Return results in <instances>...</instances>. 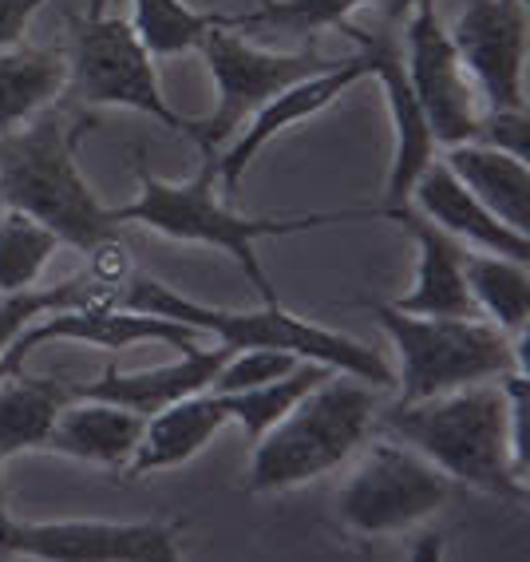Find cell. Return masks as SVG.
Returning <instances> with one entry per match:
<instances>
[{
	"label": "cell",
	"mask_w": 530,
	"mask_h": 562,
	"mask_svg": "<svg viewBox=\"0 0 530 562\" xmlns=\"http://www.w3.org/2000/svg\"><path fill=\"white\" fill-rule=\"evenodd\" d=\"M135 175H139V194L127 206H111L115 226H147V231L162 234L174 241H199V246H214L226 250L261 305H278V290L266 278L258 261L261 238H285V234H305L317 226H340V222H361V218H384L381 206H349V211H320V214H278V218H258V214H238L234 199L222 202L214 194L218 182V151H202V167L194 179L187 182H167L159 175L147 171L143 151H135Z\"/></svg>",
	"instance_id": "1"
},
{
	"label": "cell",
	"mask_w": 530,
	"mask_h": 562,
	"mask_svg": "<svg viewBox=\"0 0 530 562\" xmlns=\"http://www.w3.org/2000/svg\"><path fill=\"white\" fill-rule=\"evenodd\" d=\"M91 123L80 103H52L24 127L0 135V206L24 211L48 226L60 246L76 250L120 234L111 206H103L76 162V147Z\"/></svg>",
	"instance_id": "2"
},
{
	"label": "cell",
	"mask_w": 530,
	"mask_h": 562,
	"mask_svg": "<svg viewBox=\"0 0 530 562\" xmlns=\"http://www.w3.org/2000/svg\"><path fill=\"white\" fill-rule=\"evenodd\" d=\"M376 424L401 443L416 448L451 483L527 503V480L515 472L503 384H463L428 401H401L376 412Z\"/></svg>",
	"instance_id": "3"
},
{
	"label": "cell",
	"mask_w": 530,
	"mask_h": 562,
	"mask_svg": "<svg viewBox=\"0 0 530 562\" xmlns=\"http://www.w3.org/2000/svg\"><path fill=\"white\" fill-rule=\"evenodd\" d=\"M120 305L155 313V317H167V322L194 325L199 333H214L218 345H226L234 352L278 349V352H293L301 361H320L337 372L361 376L372 389H392L396 384V372L388 369V361L372 345L357 341V337H345L337 329H325L317 322H305V317L290 313L281 302L261 305V310H222V305H202L194 297H182L179 290H170V285L147 278V273H135L123 285Z\"/></svg>",
	"instance_id": "4"
},
{
	"label": "cell",
	"mask_w": 530,
	"mask_h": 562,
	"mask_svg": "<svg viewBox=\"0 0 530 562\" xmlns=\"http://www.w3.org/2000/svg\"><path fill=\"white\" fill-rule=\"evenodd\" d=\"M376 389L349 372L313 384L273 428L253 440L246 492H293L340 468L376 424Z\"/></svg>",
	"instance_id": "5"
},
{
	"label": "cell",
	"mask_w": 530,
	"mask_h": 562,
	"mask_svg": "<svg viewBox=\"0 0 530 562\" xmlns=\"http://www.w3.org/2000/svg\"><path fill=\"white\" fill-rule=\"evenodd\" d=\"M364 310L401 357V401H428L463 384L499 381L503 372H527V337L515 341L487 317H420L384 302H364Z\"/></svg>",
	"instance_id": "6"
},
{
	"label": "cell",
	"mask_w": 530,
	"mask_h": 562,
	"mask_svg": "<svg viewBox=\"0 0 530 562\" xmlns=\"http://www.w3.org/2000/svg\"><path fill=\"white\" fill-rule=\"evenodd\" d=\"M71 103L80 108H127L150 115L167 131L191 135L194 120L179 115L162 95L155 56L143 48L131 21L123 16H71L68 88Z\"/></svg>",
	"instance_id": "7"
},
{
	"label": "cell",
	"mask_w": 530,
	"mask_h": 562,
	"mask_svg": "<svg viewBox=\"0 0 530 562\" xmlns=\"http://www.w3.org/2000/svg\"><path fill=\"white\" fill-rule=\"evenodd\" d=\"M199 52L211 64L214 88H218L214 111L206 120H194L191 131V139L202 151H222L241 131V123L250 120L266 100H273L281 88L340 64L320 56V52H261L230 36V29H211L202 36Z\"/></svg>",
	"instance_id": "8"
},
{
	"label": "cell",
	"mask_w": 530,
	"mask_h": 562,
	"mask_svg": "<svg viewBox=\"0 0 530 562\" xmlns=\"http://www.w3.org/2000/svg\"><path fill=\"white\" fill-rule=\"evenodd\" d=\"M451 495V480L401 440H376L337 495L340 522L357 535H396L431 519Z\"/></svg>",
	"instance_id": "9"
},
{
	"label": "cell",
	"mask_w": 530,
	"mask_h": 562,
	"mask_svg": "<svg viewBox=\"0 0 530 562\" xmlns=\"http://www.w3.org/2000/svg\"><path fill=\"white\" fill-rule=\"evenodd\" d=\"M182 527L167 519L150 522H24L0 515V559L41 562H179Z\"/></svg>",
	"instance_id": "10"
},
{
	"label": "cell",
	"mask_w": 530,
	"mask_h": 562,
	"mask_svg": "<svg viewBox=\"0 0 530 562\" xmlns=\"http://www.w3.org/2000/svg\"><path fill=\"white\" fill-rule=\"evenodd\" d=\"M404 71L424 108V120L431 127V139L443 147L480 139V115L483 100L467 68L460 64L451 48L448 29L436 16V0H416L411 12L404 16Z\"/></svg>",
	"instance_id": "11"
},
{
	"label": "cell",
	"mask_w": 530,
	"mask_h": 562,
	"mask_svg": "<svg viewBox=\"0 0 530 562\" xmlns=\"http://www.w3.org/2000/svg\"><path fill=\"white\" fill-rule=\"evenodd\" d=\"M448 36L483 111H527V0H467Z\"/></svg>",
	"instance_id": "12"
},
{
	"label": "cell",
	"mask_w": 530,
	"mask_h": 562,
	"mask_svg": "<svg viewBox=\"0 0 530 562\" xmlns=\"http://www.w3.org/2000/svg\"><path fill=\"white\" fill-rule=\"evenodd\" d=\"M340 36H349L357 48L364 52L369 60V76L381 83L384 103H388L392 115V135H396V147H392V167H388V187H384V206L392 211L408 202V191L416 175L436 159V147L440 143L431 139V127L424 120V108L416 100V91L408 83V71H404V56H401V41L388 32V24L376 32H364L357 24H340Z\"/></svg>",
	"instance_id": "13"
},
{
	"label": "cell",
	"mask_w": 530,
	"mask_h": 562,
	"mask_svg": "<svg viewBox=\"0 0 530 562\" xmlns=\"http://www.w3.org/2000/svg\"><path fill=\"white\" fill-rule=\"evenodd\" d=\"M52 341H83V345H100V349H111V352L127 349V345H143V341L174 345V349H194V345H199V329H194V325H182V322H167V317H155V313L127 310V305H76V310H52L16 333V341H12L9 352L0 357V376L24 369V357Z\"/></svg>",
	"instance_id": "14"
},
{
	"label": "cell",
	"mask_w": 530,
	"mask_h": 562,
	"mask_svg": "<svg viewBox=\"0 0 530 562\" xmlns=\"http://www.w3.org/2000/svg\"><path fill=\"white\" fill-rule=\"evenodd\" d=\"M364 76H369V60H364V52L357 48L352 56H345L337 68L305 76V80L281 88L273 100L261 103L250 120L241 123L238 135L218 151V182L226 187V199H238L241 175H246V167L270 147L273 135H281V131L301 120H309L317 111H325L332 100H340V91H349L352 83L364 80Z\"/></svg>",
	"instance_id": "15"
},
{
	"label": "cell",
	"mask_w": 530,
	"mask_h": 562,
	"mask_svg": "<svg viewBox=\"0 0 530 562\" xmlns=\"http://www.w3.org/2000/svg\"><path fill=\"white\" fill-rule=\"evenodd\" d=\"M384 218L401 222L404 231L411 234V241H416V254H420L411 290L392 305L404 313H420V317H480V310L471 302L467 278H463L467 246L451 238L448 231H440L436 222L424 218L411 202L384 211Z\"/></svg>",
	"instance_id": "16"
},
{
	"label": "cell",
	"mask_w": 530,
	"mask_h": 562,
	"mask_svg": "<svg viewBox=\"0 0 530 562\" xmlns=\"http://www.w3.org/2000/svg\"><path fill=\"white\" fill-rule=\"evenodd\" d=\"M408 202L428 222H436L440 231H448L455 241H463V246L499 254V258L530 261V234L510 231L507 222L495 218V214L451 175V167L443 159H431L428 167L416 175Z\"/></svg>",
	"instance_id": "17"
},
{
	"label": "cell",
	"mask_w": 530,
	"mask_h": 562,
	"mask_svg": "<svg viewBox=\"0 0 530 562\" xmlns=\"http://www.w3.org/2000/svg\"><path fill=\"white\" fill-rule=\"evenodd\" d=\"M234 349L218 345V349H182L179 361L159 364V369L147 372H120L115 364L95 376L88 384H76V396H91V401H111L123 404V408L139 412V416H155L167 404L182 401V396H194V392H206L214 381V372L222 369V361L230 357Z\"/></svg>",
	"instance_id": "18"
},
{
	"label": "cell",
	"mask_w": 530,
	"mask_h": 562,
	"mask_svg": "<svg viewBox=\"0 0 530 562\" xmlns=\"http://www.w3.org/2000/svg\"><path fill=\"white\" fill-rule=\"evenodd\" d=\"M143 424L147 416L123 408L111 401H91V396H76L64 404V412L52 424L44 452L68 456V460L95 463V468H115L127 472L131 456L139 448Z\"/></svg>",
	"instance_id": "19"
},
{
	"label": "cell",
	"mask_w": 530,
	"mask_h": 562,
	"mask_svg": "<svg viewBox=\"0 0 530 562\" xmlns=\"http://www.w3.org/2000/svg\"><path fill=\"white\" fill-rule=\"evenodd\" d=\"M230 424V412L222 404L218 392H194V396H182V401L167 404L155 416H147L139 436V448L131 456V475H150V472H167V468H179V463L194 460V456L214 440Z\"/></svg>",
	"instance_id": "20"
},
{
	"label": "cell",
	"mask_w": 530,
	"mask_h": 562,
	"mask_svg": "<svg viewBox=\"0 0 530 562\" xmlns=\"http://www.w3.org/2000/svg\"><path fill=\"white\" fill-rule=\"evenodd\" d=\"M443 162L451 175L487 206L495 218H503L510 231H530V171L527 159L499 151L490 143H455L448 147Z\"/></svg>",
	"instance_id": "21"
},
{
	"label": "cell",
	"mask_w": 530,
	"mask_h": 562,
	"mask_svg": "<svg viewBox=\"0 0 530 562\" xmlns=\"http://www.w3.org/2000/svg\"><path fill=\"white\" fill-rule=\"evenodd\" d=\"M71 401L76 384L60 376H29L24 369L0 376V460L44 448L56 416Z\"/></svg>",
	"instance_id": "22"
},
{
	"label": "cell",
	"mask_w": 530,
	"mask_h": 562,
	"mask_svg": "<svg viewBox=\"0 0 530 562\" xmlns=\"http://www.w3.org/2000/svg\"><path fill=\"white\" fill-rule=\"evenodd\" d=\"M68 88V52L12 44L0 48V135L24 127Z\"/></svg>",
	"instance_id": "23"
},
{
	"label": "cell",
	"mask_w": 530,
	"mask_h": 562,
	"mask_svg": "<svg viewBox=\"0 0 530 562\" xmlns=\"http://www.w3.org/2000/svg\"><path fill=\"white\" fill-rule=\"evenodd\" d=\"M463 278H467L471 302H475L480 317H487L507 337L522 341L530 322V261L467 250L463 254Z\"/></svg>",
	"instance_id": "24"
},
{
	"label": "cell",
	"mask_w": 530,
	"mask_h": 562,
	"mask_svg": "<svg viewBox=\"0 0 530 562\" xmlns=\"http://www.w3.org/2000/svg\"><path fill=\"white\" fill-rule=\"evenodd\" d=\"M329 372H337V369H329V364H320V361H297L285 376H278V381L253 384V389H238V392H218V396H222V404H226V412H230V420L241 424V432L250 436V443H253L266 428H273L313 384L325 381Z\"/></svg>",
	"instance_id": "25"
},
{
	"label": "cell",
	"mask_w": 530,
	"mask_h": 562,
	"mask_svg": "<svg viewBox=\"0 0 530 562\" xmlns=\"http://www.w3.org/2000/svg\"><path fill=\"white\" fill-rule=\"evenodd\" d=\"M131 29L143 41L150 56H179V52H199L202 36L211 29H230V16L218 12H199L182 0H131Z\"/></svg>",
	"instance_id": "26"
},
{
	"label": "cell",
	"mask_w": 530,
	"mask_h": 562,
	"mask_svg": "<svg viewBox=\"0 0 530 562\" xmlns=\"http://www.w3.org/2000/svg\"><path fill=\"white\" fill-rule=\"evenodd\" d=\"M76 305H120V290L100 285L88 270L76 273V278L60 281V285H48V290H16V293H0V357L9 352V345L16 341V333L24 325H32L36 317L52 310H76Z\"/></svg>",
	"instance_id": "27"
},
{
	"label": "cell",
	"mask_w": 530,
	"mask_h": 562,
	"mask_svg": "<svg viewBox=\"0 0 530 562\" xmlns=\"http://www.w3.org/2000/svg\"><path fill=\"white\" fill-rule=\"evenodd\" d=\"M56 250H60V238L48 226H41L24 211L0 206V293L32 290Z\"/></svg>",
	"instance_id": "28"
},
{
	"label": "cell",
	"mask_w": 530,
	"mask_h": 562,
	"mask_svg": "<svg viewBox=\"0 0 530 562\" xmlns=\"http://www.w3.org/2000/svg\"><path fill=\"white\" fill-rule=\"evenodd\" d=\"M369 0H253L250 12L230 16V29H278L290 36H313L320 29L349 24L357 9Z\"/></svg>",
	"instance_id": "29"
},
{
	"label": "cell",
	"mask_w": 530,
	"mask_h": 562,
	"mask_svg": "<svg viewBox=\"0 0 530 562\" xmlns=\"http://www.w3.org/2000/svg\"><path fill=\"white\" fill-rule=\"evenodd\" d=\"M297 361L301 357L278 352V349H238L222 361L218 372H214L211 392H238V389H253V384L278 381V376H285Z\"/></svg>",
	"instance_id": "30"
},
{
	"label": "cell",
	"mask_w": 530,
	"mask_h": 562,
	"mask_svg": "<svg viewBox=\"0 0 530 562\" xmlns=\"http://www.w3.org/2000/svg\"><path fill=\"white\" fill-rule=\"evenodd\" d=\"M88 254V273L100 285H111V290H120L123 297V285H127L131 278H135V258H131V246L120 238V234H111V238L95 241Z\"/></svg>",
	"instance_id": "31"
},
{
	"label": "cell",
	"mask_w": 530,
	"mask_h": 562,
	"mask_svg": "<svg viewBox=\"0 0 530 562\" xmlns=\"http://www.w3.org/2000/svg\"><path fill=\"white\" fill-rule=\"evenodd\" d=\"M475 143H490L499 151H510L527 159L530 147V120L527 111H483L480 115V139Z\"/></svg>",
	"instance_id": "32"
},
{
	"label": "cell",
	"mask_w": 530,
	"mask_h": 562,
	"mask_svg": "<svg viewBox=\"0 0 530 562\" xmlns=\"http://www.w3.org/2000/svg\"><path fill=\"white\" fill-rule=\"evenodd\" d=\"M44 0H0V48H12V44L24 41L32 16L41 12Z\"/></svg>",
	"instance_id": "33"
},
{
	"label": "cell",
	"mask_w": 530,
	"mask_h": 562,
	"mask_svg": "<svg viewBox=\"0 0 530 562\" xmlns=\"http://www.w3.org/2000/svg\"><path fill=\"white\" fill-rule=\"evenodd\" d=\"M411 4H416V0H381V16H384V24H401L404 16L411 12Z\"/></svg>",
	"instance_id": "34"
},
{
	"label": "cell",
	"mask_w": 530,
	"mask_h": 562,
	"mask_svg": "<svg viewBox=\"0 0 530 562\" xmlns=\"http://www.w3.org/2000/svg\"><path fill=\"white\" fill-rule=\"evenodd\" d=\"M108 4H111V0H88V12H83V16H103V12H108Z\"/></svg>",
	"instance_id": "35"
},
{
	"label": "cell",
	"mask_w": 530,
	"mask_h": 562,
	"mask_svg": "<svg viewBox=\"0 0 530 562\" xmlns=\"http://www.w3.org/2000/svg\"><path fill=\"white\" fill-rule=\"evenodd\" d=\"M0 515H4V480H0Z\"/></svg>",
	"instance_id": "36"
}]
</instances>
